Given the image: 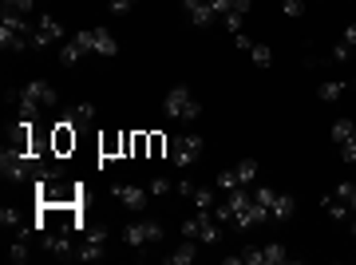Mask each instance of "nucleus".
I'll use <instances>...</instances> for the list:
<instances>
[{
  "mask_svg": "<svg viewBox=\"0 0 356 265\" xmlns=\"http://www.w3.org/2000/svg\"><path fill=\"white\" fill-rule=\"evenodd\" d=\"M226 262H234V265H285L289 262V250L277 246V241H269V246H250L242 253H229Z\"/></svg>",
  "mask_w": 356,
  "mask_h": 265,
  "instance_id": "nucleus-5",
  "label": "nucleus"
},
{
  "mask_svg": "<svg viewBox=\"0 0 356 265\" xmlns=\"http://www.w3.org/2000/svg\"><path fill=\"white\" fill-rule=\"evenodd\" d=\"M123 241H127V246H135V250H151V246H159V241H163V222H154V218L131 222V226L123 230Z\"/></svg>",
  "mask_w": 356,
  "mask_h": 265,
  "instance_id": "nucleus-7",
  "label": "nucleus"
},
{
  "mask_svg": "<svg viewBox=\"0 0 356 265\" xmlns=\"http://www.w3.org/2000/svg\"><path fill=\"white\" fill-rule=\"evenodd\" d=\"M182 238H194V241H202V246L222 241V226H218L214 210H198L191 222H182Z\"/></svg>",
  "mask_w": 356,
  "mask_h": 265,
  "instance_id": "nucleus-6",
  "label": "nucleus"
},
{
  "mask_svg": "<svg viewBox=\"0 0 356 265\" xmlns=\"http://www.w3.org/2000/svg\"><path fill=\"white\" fill-rule=\"evenodd\" d=\"M191 202L198 206V210H214V190H202V186H194V194H191Z\"/></svg>",
  "mask_w": 356,
  "mask_h": 265,
  "instance_id": "nucleus-27",
  "label": "nucleus"
},
{
  "mask_svg": "<svg viewBox=\"0 0 356 265\" xmlns=\"http://www.w3.org/2000/svg\"><path fill=\"white\" fill-rule=\"evenodd\" d=\"M32 32H36V24H32L24 13L4 8V16H0V48H4V51H24V48H32Z\"/></svg>",
  "mask_w": 356,
  "mask_h": 265,
  "instance_id": "nucleus-3",
  "label": "nucleus"
},
{
  "mask_svg": "<svg viewBox=\"0 0 356 265\" xmlns=\"http://www.w3.org/2000/svg\"><path fill=\"white\" fill-rule=\"evenodd\" d=\"M51 147H56V154H67L72 147H76V127L72 123H56V131H51Z\"/></svg>",
  "mask_w": 356,
  "mask_h": 265,
  "instance_id": "nucleus-19",
  "label": "nucleus"
},
{
  "mask_svg": "<svg viewBox=\"0 0 356 265\" xmlns=\"http://www.w3.org/2000/svg\"><path fill=\"white\" fill-rule=\"evenodd\" d=\"M79 48L83 51H95V56H115L119 51V44H115L111 32H103V28H88V32H76Z\"/></svg>",
  "mask_w": 356,
  "mask_h": 265,
  "instance_id": "nucleus-10",
  "label": "nucleus"
},
{
  "mask_svg": "<svg viewBox=\"0 0 356 265\" xmlns=\"http://www.w3.org/2000/svg\"><path fill=\"white\" fill-rule=\"evenodd\" d=\"M254 178H257V163L245 159V163L226 166V170L218 175V190H245V186H254Z\"/></svg>",
  "mask_w": 356,
  "mask_h": 265,
  "instance_id": "nucleus-9",
  "label": "nucleus"
},
{
  "mask_svg": "<svg viewBox=\"0 0 356 265\" xmlns=\"http://www.w3.org/2000/svg\"><path fill=\"white\" fill-rule=\"evenodd\" d=\"M83 56H88V51L79 48V40H76V36H72V40L64 44V48H60V63H67V67H72V63H79Z\"/></svg>",
  "mask_w": 356,
  "mask_h": 265,
  "instance_id": "nucleus-23",
  "label": "nucleus"
},
{
  "mask_svg": "<svg viewBox=\"0 0 356 265\" xmlns=\"http://www.w3.org/2000/svg\"><path fill=\"white\" fill-rule=\"evenodd\" d=\"M147 190H151V194H159V198H166V194H170V190H178V186H175V182H166V178H154Z\"/></svg>",
  "mask_w": 356,
  "mask_h": 265,
  "instance_id": "nucleus-29",
  "label": "nucleus"
},
{
  "mask_svg": "<svg viewBox=\"0 0 356 265\" xmlns=\"http://www.w3.org/2000/svg\"><path fill=\"white\" fill-rule=\"evenodd\" d=\"M182 8H186V16H191L198 28H210L218 20V13L210 8V0H182Z\"/></svg>",
  "mask_w": 356,
  "mask_h": 265,
  "instance_id": "nucleus-15",
  "label": "nucleus"
},
{
  "mask_svg": "<svg viewBox=\"0 0 356 265\" xmlns=\"http://www.w3.org/2000/svg\"><path fill=\"white\" fill-rule=\"evenodd\" d=\"M60 119H64V123H72V127L79 131V127H91V119H95V107H91V103H76V107H67Z\"/></svg>",
  "mask_w": 356,
  "mask_h": 265,
  "instance_id": "nucleus-20",
  "label": "nucleus"
},
{
  "mask_svg": "<svg viewBox=\"0 0 356 265\" xmlns=\"http://www.w3.org/2000/svg\"><path fill=\"white\" fill-rule=\"evenodd\" d=\"M281 13H285V16H301V13H305V0H285V4H281Z\"/></svg>",
  "mask_w": 356,
  "mask_h": 265,
  "instance_id": "nucleus-31",
  "label": "nucleus"
},
{
  "mask_svg": "<svg viewBox=\"0 0 356 265\" xmlns=\"http://www.w3.org/2000/svg\"><path fill=\"white\" fill-rule=\"evenodd\" d=\"M40 246L56 257H76V246H72V230L67 234H48V230H40Z\"/></svg>",
  "mask_w": 356,
  "mask_h": 265,
  "instance_id": "nucleus-14",
  "label": "nucleus"
},
{
  "mask_svg": "<svg viewBox=\"0 0 356 265\" xmlns=\"http://www.w3.org/2000/svg\"><path fill=\"white\" fill-rule=\"evenodd\" d=\"M254 198H257V206L266 210V222H285V218L293 214V198H285L281 190L261 186V190H254Z\"/></svg>",
  "mask_w": 356,
  "mask_h": 265,
  "instance_id": "nucleus-8",
  "label": "nucleus"
},
{
  "mask_svg": "<svg viewBox=\"0 0 356 265\" xmlns=\"http://www.w3.org/2000/svg\"><path fill=\"white\" fill-rule=\"evenodd\" d=\"M194 257H198V246H194V238H186L175 253H166V262H170V265H191Z\"/></svg>",
  "mask_w": 356,
  "mask_h": 265,
  "instance_id": "nucleus-21",
  "label": "nucleus"
},
{
  "mask_svg": "<svg viewBox=\"0 0 356 265\" xmlns=\"http://www.w3.org/2000/svg\"><path fill=\"white\" fill-rule=\"evenodd\" d=\"M332 143L341 147L344 163H356V123L353 119H337L332 123Z\"/></svg>",
  "mask_w": 356,
  "mask_h": 265,
  "instance_id": "nucleus-11",
  "label": "nucleus"
},
{
  "mask_svg": "<svg viewBox=\"0 0 356 265\" xmlns=\"http://www.w3.org/2000/svg\"><path fill=\"white\" fill-rule=\"evenodd\" d=\"M332 194H337L341 202H348V210H353V218H356V182H341Z\"/></svg>",
  "mask_w": 356,
  "mask_h": 265,
  "instance_id": "nucleus-26",
  "label": "nucleus"
},
{
  "mask_svg": "<svg viewBox=\"0 0 356 265\" xmlns=\"http://www.w3.org/2000/svg\"><path fill=\"white\" fill-rule=\"evenodd\" d=\"M353 51H356V24H348V28H344V32H341V40L332 44L329 60H332V63H344V60H348V56H353Z\"/></svg>",
  "mask_w": 356,
  "mask_h": 265,
  "instance_id": "nucleus-17",
  "label": "nucleus"
},
{
  "mask_svg": "<svg viewBox=\"0 0 356 265\" xmlns=\"http://www.w3.org/2000/svg\"><path fill=\"white\" fill-rule=\"evenodd\" d=\"M250 56H254L257 67H269V63H273V48H269V44H250Z\"/></svg>",
  "mask_w": 356,
  "mask_h": 265,
  "instance_id": "nucleus-25",
  "label": "nucleus"
},
{
  "mask_svg": "<svg viewBox=\"0 0 356 265\" xmlns=\"http://www.w3.org/2000/svg\"><path fill=\"white\" fill-rule=\"evenodd\" d=\"M214 218L226 222V226H234V230H250L257 222H266V210L257 206L254 190L245 186V190H226V202L214 206Z\"/></svg>",
  "mask_w": 356,
  "mask_h": 265,
  "instance_id": "nucleus-1",
  "label": "nucleus"
},
{
  "mask_svg": "<svg viewBox=\"0 0 356 265\" xmlns=\"http://www.w3.org/2000/svg\"><path fill=\"white\" fill-rule=\"evenodd\" d=\"M198 154H202V139L198 135H178V139H170V159L178 166L198 163Z\"/></svg>",
  "mask_w": 356,
  "mask_h": 265,
  "instance_id": "nucleus-12",
  "label": "nucleus"
},
{
  "mask_svg": "<svg viewBox=\"0 0 356 265\" xmlns=\"http://www.w3.org/2000/svg\"><path fill=\"white\" fill-rule=\"evenodd\" d=\"M325 214L329 218H353V210H348V202H341L337 194H329V198H325Z\"/></svg>",
  "mask_w": 356,
  "mask_h": 265,
  "instance_id": "nucleus-24",
  "label": "nucleus"
},
{
  "mask_svg": "<svg viewBox=\"0 0 356 265\" xmlns=\"http://www.w3.org/2000/svg\"><path fill=\"white\" fill-rule=\"evenodd\" d=\"M4 8H16V13H32V8H36V0H4Z\"/></svg>",
  "mask_w": 356,
  "mask_h": 265,
  "instance_id": "nucleus-30",
  "label": "nucleus"
},
{
  "mask_svg": "<svg viewBox=\"0 0 356 265\" xmlns=\"http://www.w3.org/2000/svg\"><path fill=\"white\" fill-rule=\"evenodd\" d=\"M348 88H353L348 79H329V83H321V91H317V95H321L325 103H332V99H341V95H344Z\"/></svg>",
  "mask_w": 356,
  "mask_h": 265,
  "instance_id": "nucleus-22",
  "label": "nucleus"
},
{
  "mask_svg": "<svg viewBox=\"0 0 356 265\" xmlns=\"http://www.w3.org/2000/svg\"><path fill=\"white\" fill-rule=\"evenodd\" d=\"M115 198L127 206V210H143L147 198H151V190H143V186H115Z\"/></svg>",
  "mask_w": 356,
  "mask_h": 265,
  "instance_id": "nucleus-18",
  "label": "nucleus"
},
{
  "mask_svg": "<svg viewBox=\"0 0 356 265\" xmlns=\"http://www.w3.org/2000/svg\"><path fill=\"white\" fill-rule=\"evenodd\" d=\"M131 8H135V0H111V13H115V16L131 13Z\"/></svg>",
  "mask_w": 356,
  "mask_h": 265,
  "instance_id": "nucleus-32",
  "label": "nucleus"
},
{
  "mask_svg": "<svg viewBox=\"0 0 356 265\" xmlns=\"http://www.w3.org/2000/svg\"><path fill=\"white\" fill-rule=\"evenodd\" d=\"M76 257L79 262H99L103 257V234L99 230H88V238L76 246Z\"/></svg>",
  "mask_w": 356,
  "mask_h": 265,
  "instance_id": "nucleus-16",
  "label": "nucleus"
},
{
  "mask_svg": "<svg viewBox=\"0 0 356 265\" xmlns=\"http://www.w3.org/2000/svg\"><path fill=\"white\" fill-rule=\"evenodd\" d=\"M60 36H64V24H60L56 16L40 13V20H36V32H32V48H48V44H56Z\"/></svg>",
  "mask_w": 356,
  "mask_h": 265,
  "instance_id": "nucleus-13",
  "label": "nucleus"
},
{
  "mask_svg": "<svg viewBox=\"0 0 356 265\" xmlns=\"http://www.w3.org/2000/svg\"><path fill=\"white\" fill-rule=\"evenodd\" d=\"M163 107H166V115H170L175 123H194V119L202 115V103H198V95H194L191 88H170Z\"/></svg>",
  "mask_w": 356,
  "mask_h": 265,
  "instance_id": "nucleus-4",
  "label": "nucleus"
},
{
  "mask_svg": "<svg viewBox=\"0 0 356 265\" xmlns=\"http://www.w3.org/2000/svg\"><path fill=\"white\" fill-rule=\"evenodd\" d=\"M13 103H16V115H20V119H36L40 111L56 107V103H60V95H56V88H51V83L32 79V83H24V88L13 95Z\"/></svg>",
  "mask_w": 356,
  "mask_h": 265,
  "instance_id": "nucleus-2",
  "label": "nucleus"
},
{
  "mask_svg": "<svg viewBox=\"0 0 356 265\" xmlns=\"http://www.w3.org/2000/svg\"><path fill=\"white\" fill-rule=\"evenodd\" d=\"M353 234H356V222H353Z\"/></svg>",
  "mask_w": 356,
  "mask_h": 265,
  "instance_id": "nucleus-33",
  "label": "nucleus"
},
{
  "mask_svg": "<svg viewBox=\"0 0 356 265\" xmlns=\"http://www.w3.org/2000/svg\"><path fill=\"white\" fill-rule=\"evenodd\" d=\"M8 257H13V265H24L28 262V238H16L8 246Z\"/></svg>",
  "mask_w": 356,
  "mask_h": 265,
  "instance_id": "nucleus-28",
  "label": "nucleus"
}]
</instances>
